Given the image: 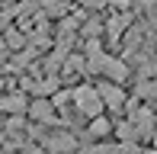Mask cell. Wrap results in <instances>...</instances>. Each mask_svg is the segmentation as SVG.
<instances>
[{
	"label": "cell",
	"mask_w": 157,
	"mask_h": 154,
	"mask_svg": "<svg viewBox=\"0 0 157 154\" xmlns=\"http://www.w3.org/2000/svg\"><path fill=\"white\" fill-rule=\"evenodd\" d=\"M71 109H74L80 119H93L99 113H106L93 80H83V83H77V87H71Z\"/></svg>",
	"instance_id": "6da1fadb"
},
{
	"label": "cell",
	"mask_w": 157,
	"mask_h": 154,
	"mask_svg": "<svg viewBox=\"0 0 157 154\" xmlns=\"http://www.w3.org/2000/svg\"><path fill=\"white\" fill-rule=\"evenodd\" d=\"M93 83H96V90H99L103 109H106L112 119L122 116L125 106H128V90H125V83H116V80H109V77H93Z\"/></svg>",
	"instance_id": "7a4b0ae2"
},
{
	"label": "cell",
	"mask_w": 157,
	"mask_h": 154,
	"mask_svg": "<svg viewBox=\"0 0 157 154\" xmlns=\"http://www.w3.org/2000/svg\"><path fill=\"white\" fill-rule=\"evenodd\" d=\"M26 119L42 129H52V125H64L58 106L52 103V96H29V106H26Z\"/></svg>",
	"instance_id": "3957f363"
},
{
	"label": "cell",
	"mask_w": 157,
	"mask_h": 154,
	"mask_svg": "<svg viewBox=\"0 0 157 154\" xmlns=\"http://www.w3.org/2000/svg\"><path fill=\"white\" fill-rule=\"evenodd\" d=\"M77 144L80 141H77L67 129H61V125H52V135L42 138V148H48V151H74Z\"/></svg>",
	"instance_id": "277c9868"
},
{
	"label": "cell",
	"mask_w": 157,
	"mask_h": 154,
	"mask_svg": "<svg viewBox=\"0 0 157 154\" xmlns=\"http://www.w3.org/2000/svg\"><path fill=\"white\" fill-rule=\"evenodd\" d=\"M26 106H29V93H26V90L0 93V113H6V116H26Z\"/></svg>",
	"instance_id": "5b68a950"
},
{
	"label": "cell",
	"mask_w": 157,
	"mask_h": 154,
	"mask_svg": "<svg viewBox=\"0 0 157 154\" xmlns=\"http://www.w3.org/2000/svg\"><path fill=\"white\" fill-rule=\"evenodd\" d=\"M87 135H90V144L109 138V135H112V116H109V113H99V116H93V119H87Z\"/></svg>",
	"instance_id": "8992f818"
},
{
	"label": "cell",
	"mask_w": 157,
	"mask_h": 154,
	"mask_svg": "<svg viewBox=\"0 0 157 154\" xmlns=\"http://www.w3.org/2000/svg\"><path fill=\"white\" fill-rule=\"evenodd\" d=\"M125 23H128V13L112 16L109 23H106V26H109V29H106V32H109V39H119V36H122V32H125Z\"/></svg>",
	"instance_id": "52a82bcc"
},
{
	"label": "cell",
	"mask_w": 157,
	"mask_h": 154,
	"mask_svg": "<svg viewBox=\"0 0 157 154\" xmlns=\"http://www.w3.org/2000/svg\"><path fill=\"white\" fill-rule=\"evenodd\" d=\"M138 96L147 100V103H157V77H147V80L141 83V87H138Z\"/></svg>",
	"instance_id": "ba28073f"
},
{
	"label": "cell",
	"mask_w": 157,
	"mask_h": 154,
	"mask_svg": "<svg viewBox=\"0 0 157 154\" xmlns=\"http://www.w3.org/2000/svg\"><path fill=\"white\" fill-rule=\"evenodd\" d=\"M26 32H16V29H10V26H6V45L10 48H26Z\"/></svg>",
	"instance_id": "9c48e42d"
},
{
	"label": "cell",
	"mask_w": 157,
	"mask_h": 154,
	"mask_svg": "<svg viewBox=\"0 0 157 154\" xmlns=\"http://www.w3.org/2000/svg\"><path fill=\"white\" fill-rule=\"evenodd\" d=\"M80 6H87V10H103L106 6V0H77Z\"/></svg>",
	"instance_id": "30bf717a"
}]
</instances>
